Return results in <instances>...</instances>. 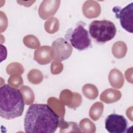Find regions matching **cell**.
Masks as SVG:
<instances>
[{"label": "cell", "instance_id": "6da1fadb", "mask_svg": "<svg viewBox=\"0 0 133 133\" xmlns=\"http://www.w3.org/2000/svg\"><path fill=\"white\" fill-rule=\"evenodd\" d=\"M59 124V116L46 104H31L24 119V128L26 133H53L56 131Z\"/></svg>", "mask_w": 133, "mask_h": 133}, {"label": "cell", "instance_id": "7a4b0ae2", "mask_svg": "<svg viewBox=\"0 0 133 133\" xmlns=\"http://www.w3.org/2000/svg\"><path fill=\"white\" fill-rule=\"evenodd\" d=\"M24 102L18 89L4 84L0 88V115L6 119L21 116L23 112Z\"/></svg>", "mask_w": 133, "mask_h": 133}, {"label": "cell", "instance_id": "3957f363", "mask_svg": "<svg viewBox=\"0 0 133 133\" xmlns=\"http://www.w3.org/2000/svg\"><path fill=\"white\" fill-rule=\"evenodd\" d=\"M89 32L91 37L97 43H104L114 37L116 28L109 20H94L89 24Z\"/></svg>", "mask_w": 133, "mask_h": 133}, {"label": "cell", "instance_id": "277c9868", "mask_svg": "<svg viewBox=\"0 0 133 133\" xmlns=\"http://www.w3.org/2000/svg\"><path fill=\"white\" fill-rule=\"evenodd\" d=\"M72 46L78 50H83L91 45V40L87 30L82 24H78L73 30L69 29L65 35Z\"/></svg>", "mask_w": 133, "mask_h": 133}, {"label": "cell", "instance_id": "5b68a950", "mask_svg": "<svg viewBox=\"0 0 133 133\" xmlns=\"http://www.w3.org/2000/svg\"><path fill=\"white\" fill-rule=\"evenodd\" d=\"M116 18L119 20L122 28L127 32H133V3L131 2L125 7L114 6L112 9Z\"/></svg>", "mask_w": 133, "mask_h": 133}, {"label": "cell", "instance_id": "8992f818", "mask_svg": "<svg viewBox=\"0 0 133 133\" xmlns=\"http://www.w3.org/2000/svg\"><path fill=\"white\" fill-rule=\"evenodd\" d=\"M127 125V121L123 115L115 113L108 115L105 121V128L110 133L126 132Z\"/></svg>", "mask_w": 133, "mask_h": 133}, {"label": "cell", "instance_id": "52a82bcc", "mask_svg": "<svg viewBox=\"0 0 133 133\" xmlns=\"http://www.w3.org/2000/svg\"><path fill=\"white\" fill-rule=\"evenodd\" d=\"M72 47L64 38L57 39L52 44L51 57L55 60L63 61L67 59L71 55Z\"/></svg>", "mask_w": 133, "mask_h": 133}, {"label": "cell", "instance_id": "ba28073f", "mask_svg": "<svg viewBox=\"0 0 133 133\" xmlns=\"http://www.w3.org/2000/svg\"><path fill=\"white\" fill-rule=\"evenodd\" d=\"M51 58V49L49 46H43L34 52V60L41 64L49 63Z\"/></svg>", "mask_w": 133, "mask_h": 133}, {"label": "cell", "instance_id": "9c48e42d", "mask_svg": "<svg viewBox=\"0 0 133 133\" xmlns=\"http://www.w3.org/2000/svg\"><path fill=\"white\" fill-rule=\"evenodd\" d=\"M119 91L114 90L112 89H108L103 91L105 94L102 93L100 96V99L101 101L105 102V103H112L117 101L121 97V96H112L116 93H117Z\"/></svg>", "mask_w": 133, "mask_h": 133}, {"label": "cell", "instance_id": "30bf717a", "mask_svg": "<svg viewBox=\"0 0 133 133\" xmlns=\"http://www.w3.org/2000/svg\"><path fill=\"white\" fill-rule=\"evenodd\" d=\"M103 111L102 103L99 102L95 103L89 111V116L94 121L97 120L101 115Z\"/></svg>", "mask_w": 133, "mask_h": 133}]
</instances>
